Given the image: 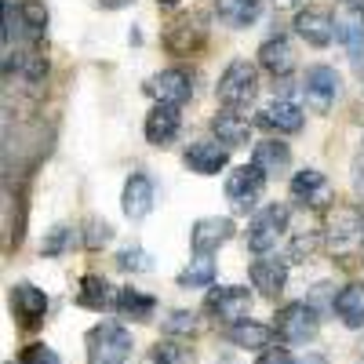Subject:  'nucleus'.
Here are the masks:
<instances>
[{
  "mask_svg": "<svg viewBox=\"0 0 364 364\" xmlns=\"http://www.w3.org/2000/svg\"><path fill=\"white\" fill-rule=\"evenodd\" d=\"M259 63H262V70H269L273 77H284V73L295 70V51H291V44H288L284 37H273V41H266V44L259 48Z\"/></svg>",
  "mask_w": 364,
  "mask_h": 364,
  "instance_id": "nucleus-23",
  "label": "nucleus"
},
{
  "mask_svg": "<svg viewBox=\"0 0 364 364\" xmlns=\"http://www.w3.org/2000/svg\"><path fill=\"white\" fill-rule=\"evenodd\" d=\"M18 364H58V353L44 343H33V346H26L22 350V360Z\"/></svg>",
  "mask_w": 364,
  "mask_h": 364,
  "instance_id": "nucleus-36",
  "label": "nucleus"
},
{
  "mask_svg": "<svg viewBox=\"0 0 364 364\" xmlns=\"http://www.w3.org/2000/svg\"><path fill=\"white\" fill-rule=\"evenodd\" d=\"M360 15H364V0H360Z\"/></svg>",
  "mask_w": 364,
  "mask_h": 364,
  "instance_id": "nucleus-42",
  "label": "nucleus"
},
{
  "mask_svg": "<svg viewBox=\"0 0 364 364\" xmlns=\"http://www.w3.org/2000/svg\"><path fill=\"white\" fill-rule=\"evenodd\" d=\"M255 364H295V360H291V353H288V350H281V346H277V350H266Z\"/></svg>",
  "mask_w": 364,
  "mask_h": 364,
  "instance_id": "nucleus-37",
  "label": "nucleus"
},
{
  "mask_svg": "<svg viewBox=\"0 0 364 364\" xmlns=\"http://www.w3.org/2000/svg\"><path fill=\"white\" fill-rule=\"evenodd\" d=\"M190 91H193V80L186 70H164L146 80V95H154L164 106H182L190 99Z\"/></svg>",
  "mask_w": 364,
  "mask_h": 364,
  "instance_id": "nucleus-9",
  "label": "nucleus"
},
{
  "mask_svg": "<svg viewBox=\"0 0 364 364\" xmlns=\"http://www.w3.org/2000/svg\"><path fill=\"white\" fill-rule=\"evenodd\" d=\"M259 124L269 128V132H284V135H295L302 132V109L295 102H273L259 113Z\"/></svg>",
  "mask_w": 364,
  "mask_h": 364,
  "instance_id": "nucleus-21",
  "label": "nucleus"
},
{
  "mask_svg": "<svg viewBox=\"0 0 364 364\" xmlns=\"http://www.w3.org/2000/svg\"><path fill=\"white\" fill-rule=\"evenodd\" d=\"M84 343H87V364H124L132 357V331L120 324H95Z\"/></svg>",
  "mask_w": 364,
  "mask_h": 364,
  "instance_id": "nucleus-1",
  "label": "nucleus"
},
{
  "mask_svg": "<svg viewBox=\"0 0 364 364\" xmlns=\"http://www.w3.org/2000/svg\"><path fill=\"white\" fill-rule=\"evenodd\" d=\"M331 310L346 328H364V284H346L331 302Z\"/></svg>",
  "mask_w": 364,
  "mask_h": 364,
  "instance_id": "nucleus-25",
  "label": "nucleus"
},
{
  "mask_svg": "<svg viewBox=\"0 0 364 364\" xmlns=\"http://www.w3.org/2000/svg\"><path fill=\"white\" fill-rule=\"evenodd\" d=\"M262 186H266V175H262L255 164H248V168H237V171L226 178V197H230V204H233L237 211H248V208H255Z\"/></svg>",
  "mask_w": 364,
  "mask_h": 364,
  "instance_id": "nucleus-8",
  "label": "nucleus"
},
{
  "mask_svg": "<svg viewBox=\"0 0 364 364\" xmlns=\"http://www.w3.org/2000/svg\"><path fill=\"white\" fill-rule=\"evenodd\" d=\"M11 314L22 328H37L48 314V295L33 284H15L11 288Z\"/></svg>",
  "mask_w": 364,
  "mask_h": 364,
  "instance_id": "nucleus-11",
  "label": "nucleus"
},
{
  "mask_svg": "<svg viewBox=\"0 0 364 364\" xmlns=\"http://www.w3.org/2000/svg\"><path fill=\"white\" fill-rule=\"evenodd\" d=\"M178 135V106H164L157 102L154 113L146 117V139L154 146H168Z\"/></svg>",
  "mask_w": 364,
  "mask_h": 364,
  "instance_id": "nucleus-20",
  "label": "nucleus"
},
{
  "mask_svg": "<svg viewBox=\"0 0 364 364\" xmlns=\"http://www.w3.org/2000/svg\"><path fill=\"white\" fill-rule=\"evenodd\" d=\"M248 277H252L255 291L277 299L284 291V281H288V262H281V259H259V262H252Z\"/></svg>",
  "mask_w": 364,
  "mask_h": 364,
  "instance_id": "nucleus-18",
  "label": "nucleus"
},
{
  "mask_svg": "<svg viewBox=\"0 0 364 364\" xmlns=\"http://www.w3.org/2000/svg\"><path fill=\"white\" fill-rule=\"evenodd\" d=\"M328 245H331V252H339V255H346V252H353L360 240H364V211H357V208H343V204H336L328 211Z\"/></svg>",
  "mask_w": 364,
  "mask_h": 364,
  "instance_id": "nucleus-3",
  "label": "nucleus"
},
{
  "mask_svg": "<svg viewBox=\"0 0 364 364\" xmlns=\"http://www.w3.org/2000/svg\"><path fill=\"white\" fill-rule=\"evenodd\" d=\"M252 310V295L248 288H215L208 295V314L223 321V324H237V321H245Z\"/></svg>",
  "mask_w": 364,
  "mask_h": 364,
  "instance_id": "nucleus-7",
  "label": "nucleus"
},
{
  "mask_svg": "<svg viewBox=\"0 0 364 364\" xmlns=\"http://www.w3.org/2000/svg\"><path fill=\"white\" fill-rule=\"evenodd\" d=\"M295 33L306 41V44H314V48H328L331 37H336V22H331L328 11L306 8V11L295 15Z\"/></svg>",
  "mask_w": 364,
  "mask_h": 364,
  "instance_id": "nucleus-15",
  "label": "nucleus"
},
{
  "mask_svg": "<svg viewBox=\"0 0 364 364\" xmlns=\"http://www.w3.org/2000/svg\"><path fill=\"white\" fill-rule=\"evenodd\" d=\"M336 37L346 44V51L357 58L364 51V15L360 11H343L336 18Z\"/></svg>",
  "mask_w": 364,
  "mask_h": 364,
  "instance_id": "nucleus-28",
  "label": "nucleus"
},
{
  "mask_svg": "<svg viewBox=\"0 0 364 364\" xmlns=\"http://www.w3.org/2000/svg\"><path fill=\"white\" fill-rule=\"evenodd\" d=\"M284 226H288V211L284 208H266L262 215L252 223V230H248V248L255 252V255H266V252H273L277 248V240L284 237Z\"/></svg>",
  "mask_w": 364,
  "mask_h": 364,
  "instance_id": "nucleus-5",
  "label": "nucleus"
},
{
  "mask_svg": "<svg viewBox=\"0 0 364 364\" xmlns=\"http://www.w3.org/2000/svg\"><path fill=\"white\" fill-rule=\"evenodd\" d=\"M291 197L302 200L306 208H328L331 197H336V190H331V182H328L321 171L306 168V171H299V175L291 178Z\"/></svg>",
  "mask_w": 364,
  "mask_h": 364,
  "instance_id": "nucleus-12",
  "label": "nucleus"
},
{
  "mask_svg": "<svg viewBox=\"0 0 364 364\" xmlns=\"http://www.w3.org/2000/svg\"><path fill=\"white\" fill-rule=\"evenodd\" d=\"M255 91H259V73L252 63H245V58H233V63L226 66V73L219 77V87H215V95L223 106L230 109H245L252 99H255Z\"/></svg>",
  "mask_w": 364,
  "mask_h": 364,
  "instance_id": "nucleus-2",
  "label": "nucleus"
},
{
  "mask_svg": "<svg viewBox=\"0 0 364 364\" xmlns=\"http://www.w3.org/2000/svg\"><path fill=\"white\" fill-rule=\"evenodd\" d=\"M339 95V73L328 70V66H314L306 73V102L317 109V113H328L331 102Z\"/></svg>",
  "mask_w": 364,
  "mask_h": 364,
  "instance_id": "nucleus-14",
  "label": "nucleus"
},
{
  "mask_svg": "<svg viewBox=\"0 0 364 364\" xmlns=\"http://www.w3.org/2000/svg\"><path fill=\"white\" fill-rule=\"evenodd\" d=\"M302 0H277V8H299Z\"/></svg>",
  "mask_w": 364,
  "mask_h": 364,
  "instance_id": "nucleus-39",
  "label": "nucleus"
},
{
  "mask_svg": "<svg viewBox=\"0 0 364 364\" xmlns=\"http://www.w3.org/2000/svg\"><path fill=\"white\" fill-rule=\"evenodd\" d=\"M182 161H186V168L197 171V175H219L230 161V146H223V142H193V146H186Z\"/></svg>",
  "mask_w": 364,
  "mask_h": 364,
  "instance_id": "nucleus-13",
  "label": "nucleus"
},
{
  "mask_svg": "<svg viewBox=\"0 0 364 364\" xmlns=\"http://www.w3.org/2000/svg\"><path fill=\"white\" fill-rule=\"evenodd\" d=\"M120 204H124V215L128 219H146L149 211H154V182H149V175H142V171L128 175Z\"/></svg>",
  "mask_w": 364,
  "mask_h": 364,
  "instance_id": "nucleus-16",
  "label": "nucleus"
},
{
  "mask_svg": "<svg viewBox=\"0 0 364 364\" xmlns=\"http://www.w3.org/2000/svg\"><path fill=\"white\" fill-rule=\"evenodd\" d=\"M22 22H26L29 33H44V26H48L44 4H37V0H26V4H22Z\"/></svg>",
  "mask_w": 364,
  "mask_h": 364,
  "instance_id": "nucleus-34",
  "label": "nucleus"
},
{
  "mask_svg": "<svg viewBox=\"0 0 364 364\" xmlns=\"http://www.w3.org/2000/svg\"><path fill=\"white\" fill-rule=\"evenodd\" d=\"M262 0H215V15L219 22H226L230 29H245L259 18Z\"/></svg>",
  "mask_w": 364,
  "mask_h": 364,
  "instance_id": "nucleus-24",
  "label": "nucleus"
},
{
  "mask_svg": "<svg viewBox=\"0 0 364 364\" xmlns=\"http://www.w3.org/2000/svg\"><path fill=\"white\" fill-rule=\"evenodd\" d=\"M211 277H215V262H211L208 255H197L186 269L178 273V284L182 288H204V284H211Z\"/></svg>",
  "mask_w": 364,
  "mask_h": 364,
  "instance_id": "nucleus-29",
  "label": "nucleus"
},
{
  "mask_svg": "<svg viewBox=\"0 0 364 364\" xmlns=\"http://www.w3.org/2000/svg\"><path fill=\"white\" fill-rule=\"evenodd\" d=\"M230 237H233V223L226 215H208V219H197L193 223L190 245H193L197 255H211V252H219Z\"/></svg>",
  "mask_w": 364,
  "mask_h": 364,
  "instance_id": "nucleus-10",
  "label": "nucleus"
},
{
  "mask_svg": "<svg viewBox=\"0 0 364 364\" xmlns=\"http://www.w3.org/2000/svg\"><path fill=\"white\" fill-rule=\"evenodd\" d=\"M70 245H73V230H70V226H55V230L44 237L41 252H44V255H63Z\"/></svg>",
  "mask_w": 364,
  "mask_h": 364,
  "instance_id": "nucleus-32",
  "label": "nucleus"
},
{
  "mask_svg": "<svg viewBox=\"0 0 364 364\" xmlns=\"http://www.w3.org/2000/svg\"><path fill=\"white\" fill-rule=\"evenodd\" d=\"M164 331H168V336H193V331H197V317L190 310H175V314H168Z\"/></svg>",
  "mask_w": 364,
  "mask_h": 364,
  "instance_id": "nucleus-33",
  "label": "nucleus"
},
{
  "mask_svg": "<svg viewBox=\"0 0 364 364\" xmlns=\"http://www.w3.org/2000/svg\"><path fill=\"white\" fill-rule=\"evenodd\" d=\"M273 336H277V328H269V324H259V321H237L230 324L226 331V339L240 350H269Z\"/></svg>",
  "mask_w": 364,
  "mask_h": 364,
  "instance_id": "nucleus-19",
  "label": "nucleus"
},
{
  "mask_svg": "<svg viewBox=\"0 0 364 364\" xmlns=\"http://www.w3.org/2000/svg\"><path fill=\"white\" fill-rule=\"evenodd\" d=\"M109 237H113V226H109V223L91 219V223H87V233H84V245H87V248H102V245H109Z\"/></svg>",
  "mask_w": 364,
  "mask_h": 364,
  "instance_id": "nucleus-35",
  "label": "nucleus"
},
{
  "mask_svg": "<svg viewBox=\"0 0 364 364\" xmlns=\"http://www.w3.org/2000/svg\"><path fill=\"white\" fill-rule=\"evenodd\" d=\"M77 302H80L84 310H109V306H117V295H113V288L106 284V277H99V273H87V277H80Z\"/></svg>",
  "mask_w": 364,
  "mask_h": 364,
  "instance_id": "nucleus-22",
  "label": "nucleus"
},
{
  "mask_svg": "<svg viewBox=\"0 0 364 364\" xmlns=\"http://www.w3.org/2000/svg\"><path fill=\"white\" fill-rule=\"evenodd\" d=\"M317 310L306 306V302H288V306L277 314V336L284 343H306L317 336Z\"/></svg>",
  "mask_w": 364,
  "mask_h": 364,
  "instance_id": "nucleus-4",
  "label": "nucleus"
},
{
  "mask_svg": "<svg viewBox=\"0 0 364 364\" xmlns=\"http://www.w3.org/2000/svg\"><path fill=\"white\" fill-rule=\"evenodd\" d=\"M252 164H255L262 175H277V171H284V168L291 164V149H288L284 142H277V139H266V142L255 146Z\"/></svg>",
  "mask_w": 364,
  "mask_h": 364,
  "instance_id": "nucleus-26",
  "label": "nucleus"
},
{
  "mask_svg": "<svg viewBox=\"0 0 364 364\" xmlns=\"http://www.w3.org/2000/svg\"><path fill=\"white\" fill-rule=\"evenodd\" d=\"M117 262H120V269H132V273H149L154 269V259H149V252H142V248H124L117 255Z\"/></svg>",
  "mask_w": 364,
  "mask_h": 364,
  "instance_id": "nucleus-31",
  "label": "nucleus"
},
{
  "mask_svg": "<svg viewBox=\"0 0 364 364\" xmlns=\"http://www.w3.org/2000/svg\"><path fill=\"white\" fill-rule=\"evenodd\" d=\"M204 41H208V29L200 15H178L164 33V44L171 55H193Z\"/></svg>",
  "mask_w": 364,
  "mask_h": 364,
  "instance_id": "nucleus-6",
  "label": "nucleus"
},
{
  "mask_svg": "<svg viewBox=\"0 0 364 364\" xmlns=\"http://www.w3.org/2000/svg\"><path fill=\"white\" fill-rule=\"evenodd\" d=\"M357 186H360V190H364V161H360V164H357Z\"/></svg>",
  "mask_w": 364,
  "mask_h": 364,
  "instance_id": "nucleus-40",
  "label": "nucleus"
},
{
  "mask_svg": "<svg viewBox=\"0 0 364 364\" xmlns=\"http://www.w3.org/2000/svg\"><path fill=\"white\" fill-rule=\"evenodd\" d=\"M102 8H109V11H117V8H124V4H132V0H99Z\"/></svg>",
  "mask_w": 364,
  "mask_h": 364,
  "instance_id": "nucleus-38",
  "label": "nucleus"
},
{
  "mask_svg": "<svg viewBox=\"0 0 364 364\" xmlns=\"http://www.w3.org/2000/svg\"><path fill=\"white\" fill-rule=\"evenodd\" d=\"M146 364H193V353L182 350L178 343H157L146 353Z\"/></svg>",
  "mask_w": 364,
  "mask_h": 364,
  "instance_id": "nucleus-30",
  "label": "nucleus"
},
{
  "mask_svg": "<svg viewBox=\"0 0 364 364\" xmlns=\"http://www.w3.org/2000/svg\"><path fill=\"white\" fill-rule=\"evenodd\" d=\"M211 132L219 135V142L223 146H248V139H252V124H248V117H240L237 109H230V106H223L215 117H211Z\"/></svg>",
  "mask_w": 364,
  "mask_h": 364,
  "instance_id": "nucleus-17",
  "label": "nucleus"
},
{
  "mask_svg": "<svg viewBox=\"0 0 364 364\" xmlns=\"http://www.w3.org/2000/svg\"><path fill=\"white\" fill-rule=\"evenodd\" d=\"M117 310L124 314V317H132V321H149V317H154V310H157V302H154V295H146V291L120 288L117 291Z\"/></svg>",
  "mask_w": 364,
  "mask_h": 364,
  "instance_id": "nucleus-27",
  "label": "nucleus"
},
{
  "mask_svg": "<svg viewBox=\"0 0 364 364\" xmlns=\"http://www.w3.org/2000/svg\"><path fill=\"white\" fill-rule=\"evenodd\" d=\"M157 4H161V8H175V4H178V0H157Z\"/></svg>",
  "mask_w": 364,
  "mask_h": 364,
  "instance_id": "nucleus-41",
  "label": "nucleus"
}]
</instances>
